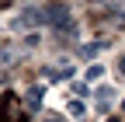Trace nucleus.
<instances>
[{"label": "nucleus", "instance_id": "nucleus-8", "mask_svg": "<svg viewBox=\"0 0 125 122\" xmlns=\"http://www.w3.org/2000/svg\"><path fill=\"white\" fill-rule=\"evenodd\" d=\"M122 112H125V101H122Z\"/></svg>", "mask_w": 125, "mask_h": 122}, {"label": "nucleus", "instance_id": "nucleus-6", "mask_svg": "<svg viewBox=\"0 0 125 122\" xmlns=\"http://www.w3.org/2000/svg\"><path fill=\"white\" fill-rule=\"evenodd\" d=\"M118 70H122V73H125V56H122V59H118Z\"/></svg>", "mask_w": 125, "mask_h": 122}, {"label": "nucleus", "instance_id": "nucleus-4", "mask_svg": "<svg viewBox=\"0 0 125 122\" xmlns=\"http://www.w3.org/2000/svg\"><path fill=\"white\" fill-rule=\"evenodd\" d=\"M101 77H104V66L101 63H90L87 66V80H101Z\"/></svg>", "mask_w": 125, "mask_h": 122}, {"label": "nucleus", "instance_id": "nucleus-7", "mask_svg": "<svg viewBox=\"0 0 125 122\" xmlns=\"http://www.w3.org/2000/svg\"><path fill=\"white\" fill-rule=\"evenodd\" d=\"M45 122H62V119H45Z\"/></svg>", "mask_w": 125, "mask_h": 122}, {"label": "nucleus", "instance_id": "nucleus-2", "mask_svg": "<svg viewBox=\"0 0 125 122\" xmlns=\"http://www.w3.org/2000/svg\"><path fill=\"white\" fill-rule=\"evenodd\" d=\"M24 108H28V112H38V108H42V87H35V91L24 94Z\"/></svg>", "mask_w": 125, "mask_h": 122}, {"label": "nucleus", "instance_id": "nucleus-1", "mask_svg": "<svg viewBox=\"0 0 125 122\" xmlns=\"http://www.w3.org/2000/svg\"><path fill=\"white\" fill-rule=\"evenodd\" d=\"M42 21H45V14L38 7H28V11H21V18L14 21V24H18V28H28V24H42Z\"/></svg>", "mask_w": 125, "mask_h": 122}, {"label": "nucleus", "instance_id": "nucleus-5", "mask_svg": "<svg viewBox=\"0 0 125 122\" xmlns=\"http://www.w3.org/2000/svg\"><path fill=\"white\" fill-rule=\"evenodd\" d=\"M83 112H87L83 101H70V115H83Z\"/></svg>", "mask_w": 125, "mask_h": 122}, {"label": "nucleus", "instance_id": "nucleus-3", "mask_svg": "<svg viewBox=\"0 0 125 122\" xmlns=\"http://www.w3.org/2000/svg\"><path fill=\"white\" fill-rule=\"evenodd\" d=\"M101 49H104V42H90V45H80V56H83V59H90V56H97Z\"/></svg>", "mask_w": 125, "mask_h": 122}]
</instances>
